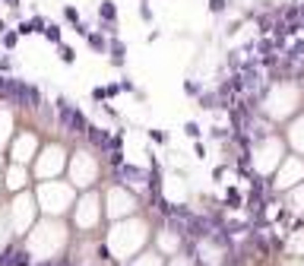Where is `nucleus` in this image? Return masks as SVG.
I'll use <instances>...</instances> for the list:
<instances>
[{
    "label": "nucleus",
    "mask_w": 304,
    "mask_h": 266,
    "mask_svg": "<svg viewBox=\"0 0 304 266\" xmlns=\"http://www.w3.org/2000/svg\"><path fill=\"white\" fill-rule=\"evenodd\" d=\"M57 117H60V124H64L70 133H86V130H89L86 114H83L80 108H73L67 98H57Z\"/></svg>",
    "instance_id": "nucleus-1"
},
{
    "label": "nucleus",
    "mask_w": 304,
    "mask_h": 266,
    "mask_svg": "<svg viewBox=\"0 0 304 266\" xmlns=\"http://www.w3.org/2000/svg\"><path fill=\"white\" fill-rule=\"evenodd\" d=\"M0 98L19 108V98H22V80H13V76H0Z\"/></svg>",
    "instance_id": "nucleus-2"
},
{
    "label": "nucleus",
    "mask_w": 304,
    "mask_h": 266,
    "mask_svg": "<svg viewBox=\"0 0 304 266\" xmlns=\"http://www.w3.org/2000/svg\"><path fill=\"white\" fill-rule=\"evenodd\" d=\"M19 108H41V89L32 83H22V98H19Z\"/></svg>",
    "instance_id": "nucleus-3"
},
{
    "label": "nucleus",
    "mask_w": 304,
    "mask_h": 266,
    "mask_svg": "<svg viewBox=\"0 0 304 266\" xmlns=\"http://www.w3.org/2000/svg\"><path fill=\"white\" fill-rule=\"evenodd\" d=\"M124 54H127V48H124V41H120L117 35H111L108 38V57H111V64H124Z\"/></svg>",
    "instance_id": "nucleus-4"
},
{
    "label": "nucleus",
    "mask_w": 304,
    "mask_h": 266,
    "mask_svg": "<svg viewBox=\"0 0 304 266\" xmlns=\"http://www.w3.org/2000/svg\"><path fill=\"white\" fill-rule=\"evenodd\" d=\"M86 45H89L95 54H108V35L105 32H89V35H86Z\"/></svg>",
    "instance_id": "nucleus-5"
},
{
    "label": "nucleus",
    "mask_w": 304,
    "mask_h": 266,
    "mask_svg": "<svg viewBox=\"0 0 304 266\" xmlns=\"http://www.w3.org/2000/svg\"><path fill=\"white\" fill-rule=\"evenodd\" d=\"M117 171H120V177H127V181H133L136 184V190H143V171L140 168H130V165H117Z\"/></svg>",
    "instance_id": "nucleus-6"
},
{
    "label": "nucleus",
    "mask_w": 304,
    "mask_h": 266,
    "mask_svg": "<svg viewBox=\"0 0 304 266\" xmlns=\"http://www.w3.org/2000/svg\"><path fill=\"white\" fill-rule=\"evenodd\" d=\"M86 133H89V143H92V146H99V149H108V140H111V133L99 130V127H92V124H89V130H86Z\"/></svg>",
    "instance_id": "nucleus-7"
},
{
    "label": "nucleus",
    "mask_w": 304,
    "mask_h": 266,
    "mask_svg": "<svg viewBox=\"0 0 304 266\" xmlns=\"http://www.w3.org/2000/svg\"><path fill=\"white\" fill-rule=\"evenodd\" d=\"M99 19L117 22V6H114V0H101V3H99Z\"/></svg>",
    "instance_id": "nucleus-8"
},
{
    "label": "nucleus",
    "mask_w": 304,
    "mask_h": 266,
    "mask_svg": "<svg viewBox=\"0 0 304 266\" xmlns=\"http://www.w3.org/2000/svg\"><path fill=\"white\" fill-rule=\"evenodd\" d=\"M41 35H45V38L51 41V45H60V25H57V22H48Z\"/></svg>",
    "instance_id": "nucleus-9"
},
{
    "label": "nucleus",
    "mask_w": 304,
    "mask_h": 266,
    "mask_svg": "<svg viewBox=\"0 0 304 266\" xmlns=\"http://www.w3.org/2000/svg\"><path fill=\"white\" fill-rule=\"evenodd\" d=\"M200 105H203V108H215V105H222V95H219V92H206V95H200Z\"/></svg>",
    "instance_id": "nucleus-10"
},
{
    "label": "nucleus",
    "mask_w": 304,
    "mask_h": 266,
    "mask_svg": "<svg viewBox=\"0 0 304 266\" xmlns=\"http://www.w3.org/2000/svg\"><path fill=\"white\" fill-rule=\"evenodd\" d=\"M0 41H3V48H6V51H13L16 45H19V32L6 29V32H3V38H0Z\"/></svg>",
    "instance_id": "nucleus-11"
},
{
    "label": "nucleus",
    "mask_w": 304,
    "mask_h": 266,
    "mask_svg": "<svg viewBox=\"0 0 304 266\" xmlns=\"http://www.w3.org/2000/svg\"><path fill=\"white\" fill-rule=\"evenodd\" d=\"M57 54H60V61H64V64H73V61H76L73 48H70V45H64V41H60V45H57Z\"/></svg>",
    "instance_id": "nucleus-12"
},
{
    "label": "nucleus",
    "mask_w": 304,
    "mask_h": 266,
    "mask_svg": "<svg viewBox=\"0 0 304 266\" xmlns=\"http://www.w3.org/2000/svg\"><path fill=\"white\" fill-rule=\"evenodd\" d=\"M99 32H105V35H117V22H111V19H99Z\"/></svg>",
    "instance_id": "nucleus-13"
},
{
    "label": "nucleus",
    "mask_w": 304,
    "mask_h": 266,
    "mask_svg": "<svg viewBox=\"0 0 304 266\" xmlns=\"http://www.w3.org/2000/svg\"><path fill=\"white\" fill-rule=\"evenodd\" d=\"M13 266H32V257L25 251H13Z\"/></svg>",
    "instance_id": "nucleus-14"
},
{
    "label": "nucleus",
    "mask_w": 304,
    "mask_h": 266,
    "mask_svg": "<svg viewBox=\"0 0 304 266\" xmlns=\"http://www.w3.org/2000/svg\"><path fill=\"white\" fill-rule=\"evenodd\" d=\"M64 19L76 25V22H80V10H76V6H64Z\"/></svg>",
    "instance_id": "nucleus-15"
},
{
    "label": "nucleus",
    "mask_w": 304,
    "mask_h": 266,
    "mask_svg": "<svg viewBox=\"0 0 304 266\" xmlns=\"http://www.w3.org/2000/svg\"><path fill=\"white\" fill-rule=\"evenodd\" d=\"M184 92H187V95H194V98H200V83L197 80H187L184 83Z\"/></svg>",
    "instance_id": "nucleus-16"
},
{
    "label": "nucleus",
    "mask_w": 304,
    "mask_h": 266,
    "mask_svg": "<svg viewBox=\"0 0 304 266\" xmlns=\"http://www.w3.org/2000/svg\"><path fill=\"white\" fill-rule=\"evenodd\" d=\"M29 22H32V29H35V32H45V25H48V19H45L41 13H38V16H32Z\"/></svg>",
    "instance_id": "nucleus-17"
},
{
    "label": "nucleus",
    "mask_w": 304,
    "mask_h": 266,
    "mask_svg": "<svg viewBox=\"0 0 304 266\" xmlns=\"http://www.w3.org/2000/svg\"><path fill=\"white\" fill-rule=\"evenodd\" d=\"M140 19H143V22H152V10H149V0H143V3H140Z\"/></svg>",
    "instance_id": "nucleus-18"
},
{
    "label": "nucleus",
    "mask_w": 304,
    "mask_h": 266,
    "mask_svg": "<svg viewBox=\"0 0 304 266\" xmlns=\"http://www.w3.org/2000/svg\"><path fill=\"white\" fill-rule=\"evenodd\" d=\"M13 251L16 247H6V251L0 254V266H13Z\"/></svg>",
    "instance_id": "nucleus-19"
},
{
    "label": "nucleus",
    "mask_w": 304,
    "mask_h": 266,
    "mask_svg": "<svg viewBox=\"0 0 304 266\" xmlns=\"http://www.w3.org/2000/svg\"><path fill=\"white\" fill-rule=\"evenodd\" d=\"M225 6H228V0H209V10L212 13H222Z\"/></svg>",
    "instance_id": "nucleus-20"
},
{
    "label": "nucleus",
    "mask_w": 304,
    "mask_h": 266,
    "mask_svg": "<svg viewBox=\"0 0 304 266\" xmlns=\"http://www.w3.org/2000/svg\"><path fill=\"white\" fill-rule=\"evenodd\" d=\"M120 92H133V95H136V86H133V80H120Z\"/></svg>",
    "instance_id": "nucleus-21"
},
{
    "label": "nucleus",
    "mask_w": 304,
    "mask_h": 266,
    "mask_svg": "<svg viewBox=\"0 0 304 266\" xmlns=\"http://www.w3.org/2000/svg\"><path fill=\"white\" fill-rule=\"evenodd\" d=\"M16 32H19V35H32L35 29H32V22H19V29H16Z\"/></svg>",
    "instance_id": "nucleus-22"
},
{
    "label": "nucleus",
    "mask_w": 304,
    "mask_h": 266,
    "mask_svg": "<svg viewBox=\"0 0 304 266\" xmlns=\"http://www.w3.org/2000/svg\"><path fill=\"white\" fill-rule=\"evenodd\" d=\"M92 98H95V101H105L108 95H105V89H92Z\"/></svg>",
    "instance_id": "nucleus-23"
},
{
    "label": "nucleus",
    "mask_w": 304,
    "mask_h": 266,
    "mask_svg": "<svg viewBox=\"0 0 304 266\" xmlns=\"http://www.w3.org/2000/svg\"><path fill=\"white\" fill-rule=\"evenodd\" d=\"M149 136H152L155 143H165V133H162V130H149Z\"/></svg>",
    "instance_id": "nucleus-24"
},
{
    "label": "nucleus",
    "mask_w": 304,
    "mask_h": 266,
    "mask_svg": "<svg viewBox=\"0 0 304 266\" xmlns=\"http://www.w3.org/2000/svg\"><path fill=\"white\" fill-rule=\"evenodd\" d=\"M6 6H10V10H19V0H3Z\"/></svg>",
    "instance_id": "nucleus-25"
},
{
    "label": "nucleus",
    "mask_w": 304,
    "mask_h": 266,
    "mask_svg": "<svg viewBox=\"0 0 304 266\" xmlns=\"http://www.w3.org/2000/svg\"><path fill=\"white\" fill-rule=\"evenodd\" d=\"M38 266H70V263H38Z\"/></svg>",
    "instance_id": "nucleus-26"
},
{
    "label": "nucleus",
    "mask_w": 304,
    "mask_h": 266,
    "mask_svg": "<svg viewBox=\"0 0 304 266\" xmlns=\"http://www.w3.org/2000/svg\"><path fill=\"white\" fill-rule=\"evenodd\" d=\"M3 32H6V22H3V19H0V35H3Z\"/></svg>",
    "instance_id": "nucleus-27"
}]
</instances>
